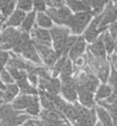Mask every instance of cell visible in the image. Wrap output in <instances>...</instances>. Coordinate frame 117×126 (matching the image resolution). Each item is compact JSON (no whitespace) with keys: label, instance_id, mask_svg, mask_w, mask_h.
I'll return each instance as SVG.
<instances>
[{"label":"cell","instance_id":"obj_1","mask_svg":"<svg viewBox=\"0 0 117 126\" xmlns=\"http://www.w3.org/2000/svg\"><path fill=\"white\" fill-rule=\"evenodd\" d=\"M87 59L90 69L96 75L99 80L102 82V83H107L110 73V69H111L108 59L95 58L91 55L89 52L87 53Z\"/></svg>","mask_w":117,"mask_h":126},{"label":"cell","instance_id":"obj_2","mask_svg":"<svg viewBox=\"0 0 117 126\" xmlns=\"http://www.w3.org/2000/svg\"><path fill=\"white\" fill-rule=\"evenodd\" d=\"M93 15L91 11H86V12L75 13L72 17V19L69 22L68 28L70 31L71 35L79 36L82 34L90 22L93 19Z\"/></svg>","mask_w":117,"mask_h":126},{"label":"cell","instance_id":"obj_3","mask_svg":"<svg viewBox=\"0 0 117 126\" xmlns=\"http://www.w3.org/2000/svg\"><path fill=\"white\" fill-rule=\"evenodd\" d=\"M50 32L51 36L52 47L55 51L60 57H62L65 43L69 36L71 35L70 31L66 26L54 25V27L50 30Z\"/></svg>","mask_w":117,"mask_h":126},{"label":"cell","instance_id":"obj_4","mask_svg":"<svg viewBox=\"0 0 117 126\" xmlns=\"http://www.w3.org/2000/svg\"><path fill=\"white\" fill-rule=\"evenodd\" d=\"M46 14L56 25L66 26V27H68L69 22L72 19L73 15H74L72 11L66 5L59 8V9L48 8L46 11Z\"/></svg>","mask_w":117,"mask_h":126},{"label":"cell","instance_id":"obj_5","mask_svg":"<svg viewBox=\"0 0 117 126\" xmlns=\"http://www.w3.org/2000/svg\"><path fill=\"white\" fill-rule=\"evenodd\" d=\"M20 35V29L11 27L4 28L0 34V49L6 51H11Z\"/></svg>","mask_w":117,"mask_h":126},{"label":"cell","instance_id":"obj_6","mask_svg":"<svg viewBox=\"0 0 117 126\" xmlns=\"http://www.w3.org/2000/svg\"><path fill=\"white\" fill-rule=\"evenodd\" d=\"M34 45L43 61V63L46 66V68L51 70L61 57L55 51L53 47L43 45H37V44H34Z\"/></svg>","mask_w":117,"mask_h":126},{"label":"cell","instance_id":"obj_7","mask_svg":"<svg viewBox=\"0 0 117 126\" xmlns=\"http://www.w3.org/2000/svg\"><path fill=\"white\" fill-rule=\"evenodd\" d=\"M62 82L61 96L70 104H75L78 101L77 96V84L75 78H70Z\"/></svg>","mask_w":117,"mask_h":126},{"label":"cell","instance_id":"obj_8","mask_svg":"<svg viewBox=\"0 0 117 126\" xmlns=\"http://www.w3.org/2000/svg\"><path fill=\"white\" fill-rule=\"evenodd\" d=\"M117 21V2H108L102 12V22L99 26L100 32H103L108 30V26Z\"/></svg>","mask_w":117,"mask_h":126},{"label":"cell","instance_id":"obj_9","mask_svg":"<svg viewBox=\"0 0 117 126\" xmlns=\"http://www.w3.org/2000/svg\"><path fill=\"white\" fill-rule=\"evenodd\" d=\"M62 82L59 78H39L38 90L45 91L51 96H58L61 92Z\"/></svg>","mask_w":117,"mask_h":126},{"label":"cell","instance_id":"obj_10","mask_svg":"<svg viewBox=\"0 0 117 126\" xmlns=\"http://www.w3.org/2000/svg\"><path fill=\"white\" fill-rule=\"evenodd\" d=\"M102 14H101L100 16H97V17H94L90 24H89V26L85 30V32H83L82 37L85 39L86 42L89 43V45L96 41V39L102 34V32L99 30V26L102 22Z\"/></svg>","mask_w":117,"mask_h":126},{"label":"cell","instance_id":"obj_11","mask_svg":"<svg viewBox=\"0 0 117 126\" xmlns=\"http://www.w3.org/2000/svg\"><path fill=\"white\" fill-rule=\"evenodd\" d=\"M30 35L34 44L52 47V41L50 30L42 29V28L35 25L30 32Z\"/></svg>","mask_w":117,"mask_h":126},{"label":"cell","instance_id":"obj_12","mask_svg":"<svg viewBox=\"0 0 117 126\" xmlns=\"http://www.w3.org/2000/svg\"><path fill=\"white\" fill-rule=\"evenodd\" d=\"M77 96L78 102L82 106L88 109H93L95 107L96 102L95 100V93L90 92L83 88L77 87Z\"/></svg>","mask_w":117,"mask_h":126},{"label":"cell","instance_id":"obj_13","mask_svg":"<svg viewBox=\"0 0 117 126\" xmlns=\"http://www.w3.org/2000/svg\"><path fill=\"white\" fill-rule=\"evenodd\" d=\"M86 49H87V42L85 41L82 36H79L77 37L76 42L75 43L74 46L72 47L70 51L69 52L68 57L72 62L76 61V59H78L79 58L84 55Z\"/></svg>","mask_w":117,"mask_h":126},{"label":"cell","instance_id":"obj_14","mask_svg":"<svg viewBox=\"0 0 117 126\" xmlns=\"http://www.w3.org/2000/svg\"><path fill=\"white\" fill-rule=\"evenodd\" d=\"M21 55L23 56L24 59L37 65V66H42V64H43V61H42L33 42H31L27 46V48L22 52Z\"/></svg>","mask_w":117,"mask_h":126},{"label":"cell","instance_id":"obj_15","mask_svg":"<svg viewBox=\"0 0 117 126\" xmlns=\"http://www.w3.org/2000/svg\"><path fill=\"white\" fill-rule=\"evenodd\" d=\"M39 119L46 122L58 123V122H67L69 123L61 111L58 110H43L42 109L41 113L39 115Z\"/></svg>","mask_w":117,"mask_h":126},{"label":"cell","instance_id":"obj_16","mask_svg":"<svg viewBox=\"0 0 117 126\" xmlns=\"http://www.w3.org/2000/svg\"><path fill=\"white\" fill-rule=\"evenodd\" d=\"M88 52H89L91 55L95 57V58L108 59L107 58V55L108 54H107V51L105 50V47H104L103 45V42H102V34L96 39V41H95L94 43L90 44L88 46Z\"/></svg>","mask_w":117,"mask_h":126},{"label":"cell","instance_id":"obj_17","mask_svg":"<svg viewBox=\"0 0 117 126\" xmlns=\"http://www.w3.org/2000/svg\"><path fill=\"white\" fill-rule=\"evenodd\" d=\"M27 13L20 11L18 9H16L15 11L6 19V21L4 24V28H17L22 25L24 18L26 17Z\"/></svg>","mask_w":117,"mask_h":126},{"label":"cell","instance_id":"obj_18","mask_svg":"<svg viewBox=\"0 0 117 126\" xmlns=\"http://www.w3.org/2000/svg\"><path fill=\"white\" fill-rule=\"evenodd\" d=\"M20 94V89L17 83H11L5 85V89L1 93V99L4 104H11L14 99Z\"/></svg>","mask_w":117,"mask_h":126},{"label":"cell","instance_id":"obj_19","mask_svg":"<svg viewBox=\"0 0 117 126\" xmlns=\"http://www.w3.org/2000/svg\"><path fill=\"white\" fill-rule=\"evenodd\" d=\"M31 42H32V40H31V37H30V34L21 32L20 37L17 39V43L14 45L11 52L17 54V55H21L22 52L27 48V46H28Z\"/></svg>","mask_w":117,"mask_h":126},{"label":"cell","instance_id":"obj_20","mask_svg":"<svg viewBox=\"0 0 117 126\" xmlns=\"http://www.w3.org/2000/svg\"><path fill=\"white\" fill-rule=\"evenodd\" d=\"M66 6L72 12L80 13L91 11V1H66Z\"/></svg>","mask_w":117,"mask_h":126},{"label":"cell","instance_id":"obj_21","mask_svg":"<svg viewBox=\"0 0 117 126\" xmlns=\"http://www.w3.org/2000/svg\"><path fill=\"white\" fill-rule=\"evenodd\" d=\"M33 99V96H29V95H23L19 94L18 96L14 99L11 105L13 106L14 109L19 111H25L26 109L28 108L30 104L31 103Z\"/></svg>","mask_w":117,"mask_h":126},{"label":"cell","instance_id":"obj_22","mask_svg":"<svg viewBox=\"0 0 117 126\" xmlns=\"http://www.w3.org/2000/svg\"><path fill=\"white\" fill-rule=\"evenodd\" d=\"M31 118H34V117H30L26 112H23L12 118L0 121V126H22L24 123Z\"/></svg>","mask_w":117,"mask_h":126},{"label":"cell","instance_id":"obj_23","mask_svg":"<svg viewBox=\"0 0 117 126\" xmlns=\"http://www.w3.org/2000/svg\"><path fill=\"white\" fill-rule=\"evenodd\" d=\"M95 111H96L97 118L99 122L103 126H114V118L103 107L99 104H95Z\"/></svg>","mask_w":117,"mask_h":126},{"label":"cell","instance_id":"obj_24","mask_svg":"<svg viewBox=\"0 0 117 126\" xmlns=\"http://www.w3.org/2000/svg\"><path fill=\"white\" fill-rule=\"evenodd\" d=\"M63 115L66 118V120L70 124H76V121H77V114H76V110L75 109V106L73 104L70 103H66L63 106L61 110H60Z\"/></svg>","mask_w":117,"mask_h":126},{"label":"cell","instance_id":"obj_25","mask_svg":"<svg viewBox=\"0 0 117 126\" xmlns=\"http://www.w3.org/2000/svg\"><path fill=\"white\" fill-rule=\"evenodd\" d=\"M25 111H19L13 108L11 104H3L0 106V121L12 118Z\"/></svg>","mask_w":117,"mask_h":126},{"label":"cell","instance_id":"obj_26","mask_svg":"<svg viewBox=\"0 0 117 126\" xmlns=\"http://www.w3.org/2000/svg\"><path fill=\"white\" fill-rule=\"evenodd\" d=\"M17 9V1L11 0H0V10L3 18L6 19Z\"/></svg>","mask_w":117,"mask_h":126},{"label":"cell","instance_id":"obj_27","mask_svg":"<svg viewBox=\"0 0 117 126\" xmlns=\"http://www.w3.org/2000/svg\"><path fill=\"white\" fill-rule=\"evenodd\" d=\"M39 100L41 104V107L43 110H57L56 107V104L53 100V96L50 95L45 91L39 90Z\"/></svg>","mask_w":117,"mask_h":126},{"label":"cell","instance_id":"obj_28","mask_svg":"<svg viewBox=\"0 0 117 126\" xmlns=\"http://www.w3.org/2000/svg\"><path fill=\"white\" fill-rule=\"evenodd\" d=\"M36 17H37V12L34 10L30 12L27 13L26 17L24 18L22 25L20 26L21 32L30 34L34 26L36 25Z\"/></svg>","mask_w":117,"mask_h":126},{"label":"cell","instance_id":"obj_29","mask_svg":"<svg viewBox=\"0 0 117 126\" xmlns=\"http://www.w3.org/2000/svg\"><path fill=\"white\" fill-rule=\"evenodd\" d=\"M36 25L42 29L50 30L54 27V23L50 17L46 14V12H38L36 17Z\"/></svg>","mask_w":117,"mask_h":126},{"label":"cell","instance_id":"obj_30","mask_svg":"<svg viewBox=\"0 0 117 126\" xmlns=\"http://www.w3.org/2000/svg\"><path fill=\"white\" fill-rule=\"evenodd\" d=\"M113 90L111 89L108 83H102L97 88L96 91L95 93V100L96 103L102 102V101L106 100L108 96L111 95Z\"/></svg>","mask_w":117,"mask_h":126},{"label":"cell","instance_id":"obj_31","mask_svg":"<svg viewBox=\"0 0 117 126\" xmlns=\"http://www.w3.org/2000/svg\"><path fill=\"white\" fill-rule=\"evenodd\" d=\"M41 110L42 107L41 104H40V100H39V96H33V99H32L30 105L28 106V108L26 109L25 112L32 117H39Z\"/></svg>","mask_w":117,"mask_h":126},{"label":"cell","instance_id":"obj_32","mask_svg":"<svg viewBox=\"0 0 117 126\" xmlns=\"http://www.w3.org/2000/svg\"><path fill=\"white\" fill-rule=\"evenodd\" d=\"M102 42H103L104 47H105V50L107 51V54L110 56L113 53L114 50H115V45L116 39L113 38V37L110 35V33L108 32V30L102 32Z\"/></svg>","mask_w":117,"mask_h":126},{"label":"cell","instance_id":"obj_33","mask_svg":"<svg viewBox=\"0 0 117 126\" xmlns=\"http://www.w3.org/2000/svg\"><path fill=\"white\" fill-rule=\"evenodd\" d=\"M73 63L69 58L68 57L67 60L65 62L64 65H63V68L62 70V72L59 76V79L61 81H64V80H67L70 78H73Z\"/></svg>","mask_w":117,"mask_h":126},{"label":"cell","instance_id":"obj_34","mask_svg":"<svg viewBox=\"0 0 117 126\" xmlns=\"http://www.w3.org/2000/svg\"><path fill=\"white\" fill-rule=\"evenodd\" d=\"M20 89V94L29 95V96H38L39 90L36 86L32 85L30 82H26L24 84L19 86Z\"/></svg>","mask_w":117,"mask_h":126},{"label":"cell","instance_id":"obj_35","mask_svg":"<svg viewBox=\"0 0 117 126\" xmlns=\"http://www.w3.org/2000/svg\"><path fill=\"white\" fill-rule=\"evenodd\" d=\"M108 2L105 1H91V12L93 17H97L102 14Z\"/></svg>","mask_w":117,"mask_h":126},{"label":"cell","instance_id":"obj_36","mask_svg":"<svg viewBox=\"0 0 117 126\" xmlns=\"http://www.w3.org/2000/svg\"><path fill=\"white\" fill-rule=\"evenodd\" d=\"M67 57H61L59 59L57 60L55 65L53 66V68L51 69V77L54 78H58L62 72V70L63 68V65H64L65 62L67 60Z\"/></svg>","mask_w":117,"mask_h":126},{"label":"cell","instance_id":"obj_37","mask_svg":"<svg viewBox=\"0 0 117 126\" xmlns=\"http://www.w3.org/2000/svg\"><path fill=\"white\" fill-rule=\"evenodd\" d=\"M77 36H74V35H70L69 37V38L67 39L66 43L64 45L63 47V55L62 57H67L69 55V52L70 51V50L72 49V47L74 46L75 43L77 40Z\"/></svg>","mask_w":117,"mask_h":126},{"label":"cell","instance_id":"obj_38","mask_svg":"<svg viewBox=\"0 0 117 126\" xmlns=\"http://www.w3.org/2000/svg\"><path fill=\"white\" fill-rule=\"evenodd\" d=\"M97 104H99L100 106L103 107L104 109L108 111V113L111 115V117L114 119L117 117V104H108V103L102 101V102H98Z\"/></svg>","mask_w":117,"mask_h":126},{"label":"cell","instance_id":"obj_39","mask_svg":"<svg viewBox=\"0 0 117 126\" xmlns=\"http://www.w3.org/2000/svg\"><path fill=\"white\" fill-rule=\"evenodd\" d=\"M17 9L24 11L25 13H29L33 11V1H17Z\"/></svg>","mask_w":117,"mask_h":126},{"label":"cell","instance_id":"obj_40","mask_svg":"<svg viewBox=\"0 0 117 126\" xmlns=\"http://www.w3.org/2000/svg\"><path fill=\"white\" fill-rule=\"evenodd\" d=\"M108 84L113 90H117V71L111 65L110 69V73L108 78Z\"/></svg>","mask_w":117,"mask_h":126},{"label":"cell","instance_id":"obj_41","mask_svg":"<svg viewBox=\"0 0 117 126\" xmlns=\"http://www.w3.org/2000/svg\"><path fill=\"white\" fill-rule=\"evenodd\" d=\"M10 58H11V52L0 49V71L6 68Z\"/></svg>","mask_w":117,"mask_h":126},{"label":"cell","instance_id":"obj_42","mask_svg":"<svg viewBox=\"0 0 117 126\" xmlns=\"http://www.w3.org/2000/svg\"><path fill=\"white\" fill-rule=\"evenodd\" d=\"M0 80L3 83L7 85V84H11V83H15V81L13 79V78L11 77V75L10 74V72L7 71V69H4L3 71H0Z\"/></svg>","mask_w":117,"mask_h":126},{"label":"cell","instance_id":"obj_43","mask_svg":"<svg viewBox=\"0 0 117 126\" xmlns=\"http://www.w3.org/2000/svg\"><path fill=\"white\" fill-rule=\"evenodd\" d=\"M48 6L46 1H33V10L37 13L46 12Z\"/></svg>","mask_w":117,"mask_h":126},{"label":"cell","instance_id":"obj_44","mask_svg":"<svg viewBox=\"0 0 117 126\" xmlns=\"http://www.w3.org/2000/svg\"><path fill=\"white\" fill-rule=\"evenodd\" d=\"M48 8L59 9L66 5V1H46Z\"/></svg>","mask_w":117,"mask_h":126},{"label":"cell","instance_id":"obj_45","mask_svg":"<svg viewBox=\"0 0 117 126\" xmlns=\"http://www.w3.org/2000/svg\"><path fill=\"white\" fill-rule=\"evenodd\" d=\"M104 102L108 103V104H117V90H114L112 91L111 95L108 96L106 100H104Z\"/></svg>","mask_w":117,"mask_h":126},{"label":"cell","instance_id":"obj_46","mask_svg":"<svg viewBox=\"0 0 117 126\" xmlns=\"http://www.w3.org/2000/svg\"><path fill=\"white\" fill-rule=\"evenodd\" d=\"M22 126H38V124H37V119H29L27 122H25Z\"/></svg>","mask_w":117,"mask_h":126},{"label":"cell","instance_id":"obj_47","mask_svg":"<svg viewBox=\"0 0 117 126\" xmlns=\"http://www.w3.org/2000/svg\"><path fill=\"white\" fill-rule=\"evenodd\" d=\"M111 65L117 71V54H113L111 56Z\"/></svg>","mask_w":117,"mask_h":126},{"label":"cell","instance_id":"obj_48","mask_svg":"<svg viewBox=\"0 0 117 126\" xmlns=\"http://www.w3.org/2000/svg\"><path fill=\"white\" fill-rule=\"evenodd\" d=\"M4 22H5V19L3 18V17H1V18H0V34H1L2 31L4 30Z\"/></svg>","mask_w":117,"mask_h":126},{"label":"cell","instance_id":"obj_49","mask_svg":"<svg viewBox=\"0 0 117 126\" xmlns=\"http://www.w3.org/2000/svg\"><path fill=\"white\" fill-rule=\"evenodd\" d=\"M4 89H5V84H4V83L0 80V96H1L2 91H4Z\"/></svg>","mask_w":117,"mask_h":126},{"label":"cell","instance_id":"obj_50","mask_svg":"<svg viewBox=\"0 0 117 126\" xmlns=\"http://www.w3.org/2000/svg\"><path fill=\"white\" fill-rule=\"evenodd\" d=\"M95 126H103V125H102V124H101V123H100V122H99V121H98V122L96 123V124H95Z\"/></svg>","mask_w":117,"mask_h":126},{"label":"cell","instance_id":"obj_51","mask_svg":"<svg viewBox=\"0 0 117 126\" xmlns=\"http://www.w3.org/2000/svg\"><path fill=\"white\" fill-rule=\"evenodd\" d=\"M114 124H115V125H116V126H117V117H116V118H115V119H114Z\"/></svg>","mask_w":117,"mask_h":126},{"label":"cell","instance_id":"obj_52","mask_svg":"<svg viewBox=\"0 0 117 126\" xmlns=\"http://www.w3.org/2000/svg\"><path fill=\"white\" fill-rule=\"evenodd\" d=\"M3 104H4V101H3L2 99H1V97H0V106L2 105Z\"/></svg>","mask_w":117,"mask_h":126},{"label":"cell","instance_id":"obj_53","mask_svg":"<svg viewBox=\"0 0 117 126\" xmlns=\"http://www.w3.org/2000/svg\"><path fill=\"white\" fill-rule=\"evenodd\" d=\"M69 126H81V125H79V124H69Z\"/></svg>","mask_w":117,"mask_h":126},{"label":"cell","instance_id":"obj_54","mask_svg":"<svg viewBox=\"0 0 117 126\" xmlns=\"http://www.w3.org/2000/svg\"><path fill=\"white\" fill-rule=\"evenodd\" d=\"M1 17H2V14H1V10H0V18H1Z\"/></svg>","mask_w":117,"mask_h":126}]
</instances>
